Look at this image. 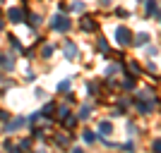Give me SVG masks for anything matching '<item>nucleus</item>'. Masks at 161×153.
I'll list each match as a JSON object with an SVG mask.
<instances>
[{
  "label": "nucleus",
  "mask_w": 161,
  "mask_h": 153,
  "mask_svg": "<svg viewBox=\"0 0 161 153\" xmlns=\"http://www.w3.org/2000/svg\"><path fill=\"white\" fill-rule=\"evenodd\" d=\"M154 148H156V151H161V139H159V141H154Z\"/></svg>",
  "instance_id": "15"
},
{
  "label": "nucleus",
  "mask_w": 161,
  "mask_h": 153,
  "mask_svg": "<svg viewBox=\"0 0 161 153\" xmlns=\"http://www.w3.org/2000/svg\"><path fill=\"white\" fill-rule=\"evenodd\" d=\"M147 41H149V33H140V36L135 38V43H137V46H142V43H147Z\"/></svg>",
  "instance_id": "8"
},
{
  "label": "nucleus",
  "mask_w": 161,
  "mask_h": 153,
  "mask_svg": "<svg viewBox=\"0 0 161 153\" xmlns=\"http://www.w3.org/2000/svg\"><path fill=\"white\" fill-rule=\"evenodd\" d=\"M156 19H161V12H159V14H156Z\"/></svg>",
  "instance_id": "16"
},
{
  "label": "nucleus",
  "mask_w": 161,
  "mask_h": 153,
  "mask_svg": "<svg viewBox=\"0 0 161 153\" xmlns=\"http://www.w3.org/2000/svg\"><path fill=\"white\" fill-rule=\"evenodd\" d=\"M53 110H55V105H53V103H48V105L41 110V115H43V117H48V115H53Z\"/></svg>",
  "instance_id": "7"
},
{
  "label": "nucleus",
  "mask_w": 161,
  "mask_h": 153,
  "mask_svg": "<svg viewBox=\"0 0 161 153\" xmlns=\"http://www.w3.org/2000/svg\"><path fill=\"white\" fill-rule=\"evenodd\" d=\"M111 132V122H101V134H108Z\"/></svg>",
  "instance_id": "11"
},
{
  "label": "nucleus",
  "mask_w": 161,
  "mask_h": 153,
  "mask_svg": "<svg viewBox=\"0 0 161 153\" xmlns=\"http://www.w3.org/2000/svg\"><path fill=\"white\" fill-rule=\"evenodd\" d=\"M94 27H96V24H94L92 19H82V29H89V31H92Z\"/></svg>",
  "instance_id": "9"
},
{
  "label": "nucleus",
  "mask_w": 161,
  "mask_h": 153,
  "mask_svg": "<svg viewBox=\"0 0 161 153\" xmlns=\"http://www.w3.org/2000/svg\"><path fill=\"white\" fill-rule=\"evenodd\" d=\"M65 55L72 60V58H77V48H75V43H67L65 46Z\"/></svg>",
  "instance_id": "5"
},
{
  "label": "nucleus",
  "mask_w": 161,
  "mask_h": 153,
  "mask_svg": "<svg viewBox=\"0 0 161 153\" xmlns=\"http://www.w3.org/2000/svg\"><path fill=\"white\" fill-rule=\"evenodd\" d=\"M115 36H118V43H120V46H128L130 41H132V38H130L132 33H130L125 27H120V29H118V31H115Z\"/></svg>",
  "instance_id": "2"
},
{
  "label": "nucleus",
  "mask_w": 161,
  "mask_h": 153,
  "mask_svg": "<svg viewBox=\"0 0 161 153\" xmlns=\"http://www.w3.org/2000/svg\"><path fill=\"white\" fill-rule=\"evenodd\" d=\"M82 139L87 141V144H92V141H94L96 136H94V134H92V132H84V134H82Z\"/></svg>",
  "instance_id": "10"
},
{
  "label": "nucleus",
  "mask_w": 161,
  "mask_h": 153,
  "mask_svg": "<svg viewBox=\"0 0 161 153\" xmlns=\"http://www.w3.org/2000/svg\"><path fill=\"white\" fill-rule=\"evenodd\" d=\"M51 27L58 29V31H67V29H70V19H67V17H60V14H55L53 19H51Z\"/></svg>",
  "instance_id": "1"
},
{
  "label": "nucleus",
  "mask_w": 161,
  "mask_h": 153,
  "mask_svg": "<svg viewBox=\"0 0 161 153\" xmlns=\"http://www.w3.org/2000/svg\"><path fill=\"white\" fill-rule=\"evenodd\" d=\"M51 53H53V48H51V46H43V58H48Z\"/></svg>",
  "instance_id": "14"
},
{
  "label": "nucleus",
  "mask_w": 161,
  "mask_h": 153,
  "mask_svg": "<svg viewBox=\"0 0 161 153\" xmlns=\"http://www.w3.org/2000/svg\"><path fill=\"white\" fill-rule=\"evenodd\" d=\"M0 29H3V22H0Z\"/></svg>",
  "instance_id": "17"
},
{
  "label": "nucleus",
  "mask_w": 161,
  "mask_h": 153,
  "mask_svg": "<svg viewBox=\"0 0 161 153\" xmlns=\"http://www.w3.org/2000/svg\"><path fill=\"white\" fill-rule=\"evenodd\" d=\"M154 10H156V3H154V0H149V3H147V12L152 14V12H154Z\"/></svg>",
  "instance_id": "12"
},
{
  "label": "nucleus",
  "mask_w": 161,
  "mask_h": 153,
  "mask_svg": "<svg viewBox=\"0 0 161 153\" xmlns=\"http://www.w3.org/2000/svg\"><path fill=\"white\" fill-rule=\"evenodd\" d=\"M58 89H60V91H67V89H70V81H60V84H58Z\"/></svg>",
  "instance_id": "13"
},
{
  "label": "nucleus",
  "mask_w": 161,
  "mask_h": 153,
  "mask_svg": "<svg viewBox=\"0 0 161 153\" xmlns=\"http://www.w3.org/2000/svg\"><path fill=\"white\" fill-rule=\"evenodd\" d=\"M24 122H27L24 117H19V120H14V122H10V125H7V132H14V129H19Z\"/></svg>",
  "instance_id": "6"
},
{
  "label": "nucleus",
  "mask_w": 161,
  "mask_h": 153,
  "mask_svg": "<svg viewBox=\"0 0 161 153\" xmlns=\"http://www.w3.org/2000/svg\"><path fill=\"white\" fill-rule=\"evenodd\" d=\"M7 17H10V22H22V17H24V12H22L19 7H12V10L7 12Z\"/></svg>",
  "instance_id": "3"
},
{
  "label": "nucleus",
  "mask_w": 161,
  "mask_h": 153,
  "mask_svg": "<svg viewBox=\"0 0 161 153\" xmlns=\"http://www.w3.org/2000/svg\"><path fill=\"white\" fill-rule=\"evenodd\" d=\"M0 65L5 67V69H12V67H14V60H12V58H7V55H0Z\"/></svg>",
  "instance_id": "4"
}]
</instances>
